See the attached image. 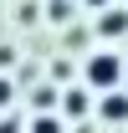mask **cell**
Here are the masks:
<instances>
[{
    "mask_svg": "<svg viewBox=\"0 0 128 133\" xmlns=\"http://www.w3.org/2000/svg\"><path fill=\"white\" fill-rule=\"evenodd\" d=\"M10 92H16V87H10V82H5V77H0V108L10 102Z\"/></svg>",
    "mask_w": 128,
    "mask_h": 133,
    "instance_id": "cell-9",
    "label": "cell"
},
{
    "mask_svg": "<svg viewBox=\"0 0 128 133\" xmlns=\"http://www.w3.org/2000/svg\"><path fill=\"white\" fill-rule=\"evenodd\" d=\"M82 5H87V10H97V16H103V10H108L113 0H82Z\"/></svg>",
    "mask_w": 128,
    "mask_h": 133,
    "instance_id": "cell-8",
    "label": "cell"
},
{
    "mask_svg": "<svg viewBox=\"0 0 128 133\" xmlns=\"http://www.w3.org/2000/svg\"><path fill=\"white\" fill-rule=\"evenodd\" d=\"M46 16H51V21H67V16H72V0H51Z\"/></svg>",
    "mask_w": 128,
    "mask_h": 133,
    "instance_id": "cell-6",
    "label": "cell"
},
{
    "mask_svg": "<svg viewBox=\"0 0 128 133\" xmlns=\"http://www.w3.org/2000/svg\"><path fill=\"white\" fill-rule=\"evenodd\" d=\"M62 113L67 118H87V113H92V97H87L82 87H67V92H62Z\"/></svg>",
    "mask_w": 128,
    "mask_h": 133,
    "instance_id": "cell-4",
    "label": "cell"
},
{
    "mask_svg": "<svg viewBox=\"0 0 128 133\" xmlns=\"http://www.w3.org/2000/svg\"><path fill=\"white\" fill-rule=\"evenodd\" d=\"M31 133H62V118H51V113H36V118H31Z\"/></svg>",
    "mask_w": 128,
    "mask_h": 133,
    "instance_id": "cell-5",
    "label": "cell"
},
{
    "mask_svg": "<svg viewBox=\"0 0 128 133\" xmlns=\"http://www.w3.org/2000/svg\"><path fill=\"white\" fill-rule=\"evenodd\" d=\"M97 118H103V123H128V92H103Z\"/></svg>",
    "mask_w": 128,
    "mask_h": 133,
    "instance_id": "cell-3",
    "label": "cell"
},
{
    "mask_svg": "<svg viewBox=\"0 0 128 133\" xmlns=\"http://www.w3.org/2000/svg\"><path fill=\"white\" fill-rule=\"evenodd\" d=\"M97 36H108V41L128 36V10H123V5H108V10L97 16Z\"/></svg>",
    "mask_w": 128,
    "mask_h": 133,
    "instance_id": "cell-2",
    "label": "cell"
},
{
    "mask_svg": "<svg viewBox=\"0 0 128 133\" xmlns=\"http://www.w3.org/2000/svg\"><path fill=\"white\" fill-rule=\"evenodd\" d=\"M82 77H87V87H97V92H118V82H123V56H118V51H92L87 66H82Z\"/></svg>",
    "mask_w": 128,
    "mask_h": 133,
    "instance_id": "cell-1",
    "label": "cell"
},
{
    "mask_svg": "<svg viewBox=\"0 0 128 133\" xmlns=\"http://www.w3.org/2000/svg\"><path fill=\"white\" fill-rule=\"evenodd\" d=\"M0 133H21V118H0Z\"/></svg>",
    "mask_w": 128,
    "mask_h": 133,
    "instance_id": "cell-7",
    "label": "cell"
}]
</instances>
